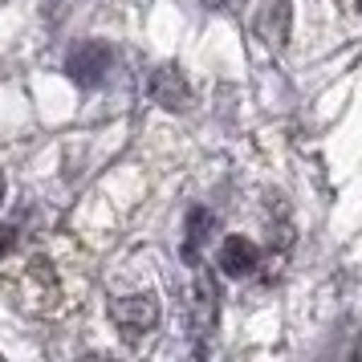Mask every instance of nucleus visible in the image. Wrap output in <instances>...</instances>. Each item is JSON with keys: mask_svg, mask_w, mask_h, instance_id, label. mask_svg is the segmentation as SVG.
I'll use <instances>...</instances> for the list:
<instances>
[{"mask_svg": "<svg viewBox=\"0 0 362 362\" xmlns=\"http://www.w3.org/2000/svg\"><path fill=\"white\" fill-rule=\"evenodd\" d=\"M208 232H212V212H208V208H196V212L187 216V245H183L187 261L199 257V245L208 240Z\"/></svg>", "mask_w": 362, "mask_h": 362, "instance_id": "obj_6", "label": "nucleus"}, {"mask_svg": "<svg viewBox=\"0 0 362 362\" xmlns=\"http://www.w3.org/2000/svg\"><path fill=\"white\" fill-rule=\"evenodd\" d=\"M289 29H293V8H289V0H264L261 13H257V37H261L264 45L281 49V45L289 41Z\"/></svg>", "mask_w": 362, "mask_h": 362, "instance_id": "obj_4", "label": "nucleus"}, {"mask_svg": "<svg viewBox=\"0 0 362 362\" xmlns=\"http://www.w3.org/2000/svg\"><path fill=\"white\" fill-rule=\"evenodd\" d=\"M8 248H13V232H8V228H0V257H4Z\"/></svg>", "mask_w": 362, "mask_h": 362, "instance_id": "obj_7", "label": "nucleus"}, {"mask_svg": "<svg viewBox=\"0 0 362 362\" xmlns=\"http://www.w3.org/2000/svg\"><path fill=\"white\" fill-rule=\"evenodd\" d=\"M204 4H208V8H236L240 0H204Z\"/></svg>", "mask_w": 362, "mask_h": 362, "instance_id": "obj_8", "label": "nucleus"}, {"mask_svg": "<svg viewBox=\"0 0 362 362\" xmlns=\"http://www.w3.org/2000/svg\"><path fill=\"white\" fill-rule=\"evenodd\" d=\"M110 317H115V326L127 334V338H143L155 329L159 322V301L151 289H139V293H122L110 301Z\"/></svg>", "mask_w": 362, "mask_h": 362, "instance_id": "obj_1", "label": "nucleus"}, {"mask_svg": "<svg viewBox=\"0 0 362 362\" xmlns=\"http://www.w3.org/2000/svg\"><path fill=\"white\" fill-rule=\"evenodd\" d=\"M151 98L159 102L163 110H187L192 102V86L180 74V66H159L155 78H151Z\"/></svg>", "mask_w": 362, "mask_h": 362, "instance_id": "obj_3", "label": "nucleus"}, {"mask_svg": "<svg viewBox=\"0 0 362 362\" xmlns=\"http://www.w3.org/2000/svg\"><path fill=\"white\" fill-rule=\"evenodd\" d=\"M0 204H4V175H0Z\"/></svg>", "mask_w": 362, "mask_h": 362, "instance_id": "obj_9", "label": "nucleus"}, {"mask_svg": "<svg viewBox=\"0 0 362 362\" xmlns=\"http://www.w3.org/2000/svg\"><path fill=\"white\" fill-rule=\"evenodd\" d=\"M106 69H110V49L106 45H78L66 62V74L78 86H98L106 78Z\"/></svg>", "mask_w": 362, "mask_h": 362, "instance_id": "obj_2", "label": "nucleus"}, {"mask_svg": "<svg viewBox=\"0 0 362 362\" xmlns=\"http://www.w3.org/2000/svg\"><path fill=\"white\" fill-rule=\"evenodd\" d=\"M220 269H224L228 277H248V273L257 269V245L245 240V236H228V240L220 245Z\"/></svg>", "mask_w": 362, "mask_h": 362, "instance_id": "obj_5", "label": "nucleus"}]
</instances>
